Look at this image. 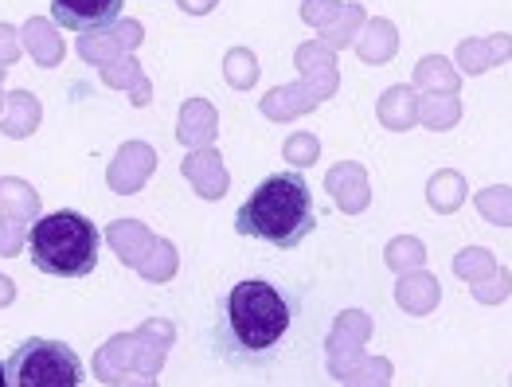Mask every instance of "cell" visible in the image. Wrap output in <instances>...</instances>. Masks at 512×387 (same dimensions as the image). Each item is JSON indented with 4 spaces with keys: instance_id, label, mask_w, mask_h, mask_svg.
Returning <instances> with one entry per match:
<instances>
[{
    "instance_id": "60d3db41",
    "label": "cell",
    "mask_w": 512,
    "mask_h": 387,
    "mask_svg": "<svg viewBox=\"0 0 512 387\" xmlns=\"http://www.w3.org/2000/svg\"><path fill=\"white\" fill-rule=\"evenodd\" d=\"M20 55V43H16V32L0 24V63H12Z\"/></svg>"
},
{
    "instance_id": "4316f807",
    "label": "cell",
    "mask_w": 512,
    "mask_h": 387,
    "mask_svg": "<svg viewBox=\"0 0 512 387\" xmlns=\"http://www.w3.org/2000/svg\"><path fill=\"white\" fill-rule=\"evenodd\" d=\"M368 24V16H364V8L360 4H352V8H344L341 20L333 24V28H325L321 32V43L329 47V51H341V47H348L352 40H360V28Z\"/></svg>"
},
{
    "instance_id": "7c38bea8",
    "label": "cell",
    "mask_w": 512,
    "mask_h": 387,
    "mask_svg": "<svg viewBox=\"0 0 512 387\" xmlns=\"http://www.w3.org/2000/svg\"><path fill=\"white\" fill-rule=\"evenodd\" d=\"M215 129H219V118H215L212 102L188 98L184 110H180V141H184L188 149H212Z\"/></svg>"
},
{
    "instance_id": "8fae6325",
    "label": "cell",
    "mask_w": 512,
    "mask_h": 387,
    "mask_svg": "<svg viewBox=\"0 0 512 387\" xmlns=\"http://www.w3.org/2000/svg\"><path fill=\"white\" fill-rule=\"evenodd\" d=\"M376 118H380V126L391 129V133H407V129L419 122V90L407 83L384 90V98H380V106H376Z\"/></svg>"
},
{
    "instance_id": "2e32d148",
    "label": "cell",
    "mask_w": 512,
    "mask_h": 387,
    "mask_svg": "<svg viewBox=\"0 0 512 387\" xmlns=\"http://www.w3.org/2000/svg\"><path fill=\"white\" fill-rule=\"evenodd\" d=\"M258 106H262V114H266L270 122H290V118L309 114L317 102L309 98V90H305V86L294 83V86H274V90H266V98H262Z\"/></svg>"
},
{
    "instance_id": "603a6c76",
    "label": "cell",
    "mask_w": 512,
    "mask_h": 387,
    "mask_svg": "<svg viewBox=\"0 0 512 387\" xmlns=\"http://www.w3.org/2000/svg\"><path fill=\"white\" fill-rule=\"evenodd\" d=\"M384 262L395 270V274L423 270V262H427V247H423V239H415V235H399V239H391V243L384 247Z\"/></svg>"
},
{
    "instance_id": "7dc6e473",
    "label": "cell",
    "mask_w": 512,
    "mask_h": 387,
    "mask_svg": "<svg viewBox=\"0 0 512 387\" xmlns=\"http://www.w3.org/2000/svg\"><path fill=\"white\" fill-rule=\"evenodd\" d=\"M0 387H8V368H4V360H0Z\"/></svg>"
},
{
    "instance_id": "d590c367",
    "label": "cell",
    "mask_w": 512,
    "mask_h": 387,
    "mask_svg": "<svg viewBox=\"0 0 512 387\" xmlns=\"http://www.w3.org/2000/svg\"><path fill=\"white\" fill-rule=\"evenodd\" d=\"M364 348H344V352H329V372L337 376V380H348L360 364H364Z\"/></svg>"
},
{
    "instance_id": "d6a6232c",
    "label": "cell",
    "mask_w": 512,
    "mask_h": 387,
    "mask_svg": "<svg viewBox=\"0 0 512 387\" xmlns=\"http://www.w3.org/2000/svg\"><path fill=\"white\" fill-rule=\"evenodd\" d=\"M118 47H122V43L114 40V36H102V32H86L83 40H79V55H83L86 63H110V59L118 55Z\"/></svg>"
},
{
    "instance_id": "f35d334b",
    "label": "cell",
    "mask_w": 512,
    "mask_h": 387,
    "mask_svg": "<svg viewBox=\"0 0 512 387\" xmlns=\"http://www.w3.org/2000/svg\"><path fill=\"white\" fill-rule=\"evenodd\" d=\"M141 337L161 341V344H172L176 329H172V321H165V317H153V321H145V325H141Z\"/></svg>"
},
{
    "instance_id": "7a4b0ae2",
    "label": "cell",
    "mask_w": 512,
    "mask_h": 387,
    "mask_svg": "<svg viewBox=\"0 0 512 387\" xmlns=\"http://www.w3.org/2000/svg\"><path fill=\"white\" fill-rule=\"evenodd\" d=\"M102 231L83 212H51L32 219L28 227V255L32 266L47 278H86L98 266Z\"/></svg>"
},
{
    "instance_id": "bcb514c9",
    "label": "cell",
    "mask_w": 512,
    "mask_h": 387,
    "mask_svg": "<svg viewBox=\"0 0 512 387\" xmlns=\"http://www.w3.org/2000/svg\"><path fill=\"white\" fill-rule=\"evenodd\" d=\"M16 298V290H12V282L8 278H0V305H8V301Z\"/></svg>"
},
{
    "instance_id": "f1b7e54d",
    "label": "cell",
    "mask_w": 512,
    "mask_h": 387,
    "mask_svg": "<svg viewBox=\"0 0 512 387\" xmlns=\"http://www.w3.org/2000/svg\"><path fill=\"white\" fill-rule=\"evenodd\" d=\"M454 67L462 71V75H485V71H493V59H489V40H470L458 43V55H454Z\"/></svg>"
},
{
    "instance_id": "5bb4252c",
    "label": "cell",
    "mask_w": 512,
    "mask_h": 387,
    "mask_svg": "<svg viewBox=\"0 0 512 387\" xmlns=\"http://www.w3.org/2000/svg\"><path fill=\"white\" fill-rule=\"evenodd\" d=\"M470 200V184L458 169H438L427 180V204L438 215H454Z\"/></svg>"
},
{
    "instance_id": "ba28073f",
    "label": "cell",
    "mask_w": 512,
    "mask_h": 387,
    "mask_svg": "<svg viewBox=\"0 0 512 387\" xmlns=\"http://www.w3.org/2000/svg\"><path fill=\"white\" fill-rule=\"evenodd\" d=\"M325 188L337 196V208L348 215L364 212L372 204V188H368V172L356 161H344V165H333L329 176H325Z\"/></svg>"
},
{
    "instance_id": "d4e9b609",
    "label": "cell",
    "mask_w": 512,
    "mask_h": 387,
    "mask_svg": "<svg viewBox=\"0 0 512 387\" xmlns=\"http://www.w3.org/2000/svg\"><path fill=\"white\" fill-rule=\"evenodd\" d=\"M223 79L235 86V90H251V86L258 83L255 51H247V47H231V51L223 55Z\"/></svg>"
},
{
    "instance_id": "cb8c5ba5",
    "label": "cell",
    "mask_w": 512,
    "mask_h": 387,
    "mask_svg": "<svg viewBox=\"0 0 512 387\" xmlns=\"http://www.w3.org/2000/svg\"><path fill=\"white\" fill-rule=\"evenodd\" d=\"M24 40H28V51L36 55L40 67H55V63L63 59V43H59L55 28H51L47 20H32V24L24 28Z\"/></svg>"
},
{
    "instance_id": "83f0119b",
    "label": "cell",
    "mask_w": 512,
    "mask_h": 387,
    "mask_svg": "<svg viewBox=\"0 0 512 387\" xmlns=\"http://www.w3.org/2000/svg\"><path fill=\"white\" fill-rule=\"evenodd\" d=\"M137 270L149 282H169L172 274H176V247H172L169 239H153L149 255L137 262Z\"/></svg>"
},
{
    "instance_id": "30bf717a",
    "label": "cell",
    "mask_w": 512,
    "mask_h": 387,
    "mask_svg": "<svg viewBox=\"0 0 512 387\" xmlns=\"http://www.w3.org/2000/svg\"><path fill=\"white\" fill-rule=\"evenodd\" d=\"M184 176L196 184V192L204 200H219L227 192V184H231L227 180V165H223V157L215 149H192L188 161H184Z\"/></svg>"
},
{
    "instance_id": "c3c4849f",
    "label": "cell",
    "mask_w": 512,
    "mask_h": 387,
    "mask_svg": "<svg viewBox=\"0 0 512 387\" xmlns=\"http://www.w3.org/2000/svg\"><path fill=\"white\" fill-rule=\"evenodd\" d=\"M0 102H4V98H0Z\"/></svg>"
},
{
    "instance_id": "681fc988",
    "label": "cell",
    "mask_w": 512,
    "mask_h": 387,
    "mask_svg": "<svg viewBox=\"0 0 512 387\" xmlns=\"http://www.w3.org/2000/svg\"><path fill=\"white\" fill-rule=\"evenodd\" d=\"M509 387H512V384H509Z\"/></svg>"
},
{
    "instance_id": "44dd1931",
    "label": "cell",
    "mask_w": 512,
    "mask_h": 387,
    "mask_svg": "<svg viewBox=\"0 0 512 387\" xmlns=\"http://www.w3.org/2000/svg\"><path fill=\"white\" fill-rule=\"evenodd\" d=\"M4 102H8V114H4L0 129H4L8 137H28V133L36 129V122H40V102H36L28 90L8 94Z\"/></svg>"
},
{
    "instance_id": "836d02e7",
    "label": "cell",
    "mask_w": 512,
    "mask_h": 387,
    "mask_svg": "<svg viewBox=\"0 0 512 387\" xmlns=\"http://www.w3.org/2000/svg\"><path fill=\"white\" fill-rule=\"evenodd\" d=\"M102 79H106L110 86H122V90H129V94H133L137 86L145 83V79H141V67H137V59H122V63H110V67L102 71Z\"/></svg>"
},
{
    "instance_id": "52a82bcc",
    "label": "cell",
    "mask_w": 512,
    "mask_h": 387,
    "mask_svg": "<svg viewBox=\"0 0 512 387\" xmlns=\"http://www.w3.org/2000/svg\"><path fill=\"white\" fill-rule=\"evenodd\" d=\"M153 165H157V153L145 145V141H129L118 149L114 165H110V188L122 192V196H133L145 188V180L153 176Z\"/></svg>"
},
{
    "instance_id": "484cf974",
    "label": "cell",
    "mask_w": 512,
    "mask_h": 387,
    "mask_svg": "<svg viewBox=\"0 0 512 387\" xmlns=\"http://www.w3.org/2000/svg\"><path fill=\"white\" fill-rule=\"evenodd\" d=\"M501 262L493 258V251L489 247H466V251H458L454 255V274L462 278V282H481V278H489L493 270H497Z\"/></svg>"
},
{
    "instance_id": "e0dca14e",
    "label": "cell",
    "mask_w": 512,
    "mask_h": 387,
    "mask_svg": "<svg viewBox=\"0 0 512 387\" xmlns=\"http://www.w3.org/2000/svg\"><path fill=\"white\" fill-rule=\"evenodd\" d=\"M106 239H110V247L122 255L126 266H137L141 258L149 255V247H153L149 227H145V223H137V219H118V223H110Z\"/></svg>"
},
{
    "instance_id": "9a60e30c",
    "label": "cell",
    "mask_w": 512,
    "mask_h": 387,
    "mask_svg": "<svg viewBox=\"0 0 512 387\" xmlns=\"http://www.w3.org/2000/svg\"><path fill=\"white\" fill-rule=\"evenodd\" d=\"M356 51L364 63H391L395 51H399V28L391 20H368L360 28V40H356Z\"/></svg>"
},
{
    "instance_id": "b9f144b4",
    "label": "cell",
    "mask_w": 512,
    "mask_h": 387,
    "mask_svg": "<svg viewBox=\"0 0 512 387\" xmlns=\"http://www.w3.org/2000/svg\"><path fill=\"white\" fill-rule=\"evenodd\" d=\"M12 251H20V231H12V223L8 227L0 223V255H12Z\"/></svg>"
},
{
    "instance_id": "9c48e42d",
    "label": "cell",
    "mask_w": 512,
    "mask_h": 387,
    "mask_svg": "<svg viewBox=\"0 0 512 387\" xmlns=\"http://www.w3.org/2000/svg\"><path fill=\"white\" fill-rule=\"evenodd\" d=\"M395 301H399L403 313L427 317V313L438 309V301H442V286H438V278H434L430 270H411V274H399V282H395Z\"/></svg>"
},
{
    "instance_id": "5b68a950",
    "label": "cell",
    "mask_w": 512,
    "mask_h": 387,
    "mask_svg": "<svg viewBox=\"0 0 512 387\" xmlns=\"http://www.w3.org/2000/svg\"><path fill=\"white\" fill-rule=\"evenodd\" d=\"M126 0H51V16L55 24L71 28V32H106L110 24H118Z\"/></svg>"
},
{
    "instance_id": "4fadbf2b",
    "label": "cell",
    "mask_w": 512,
    "mask_h": 387,
    "mask_svg": "<svg viewBox=\"0 0 512 387\" xmlns=\"http://www.w3.org/2000/svg\"><path fill=\"white\" fill-rule=\"evenodd\" d=\"M415 90L423 94H458L462 90V71L446 55H423L415 63Z\"/></svg>"
},
{
    "instance_id": "7bdbcfd3",
    "label": "cell",
    "mask_w": 512,
    "mask_h": 387,
    "mask_svg": "<svg viewBox=\"0 0 512 387\" xmlns=\"http://www.w3.org/2000/svg\"><path fill=\"white\" fill-rule=\"evenodd\" d=\"M114 387H157V384H153V376H145V372H137V368H133V372H122Z\"/></svg>"
},
{
    "instance_id": "f546056e",
    "label": "cell",
    "mask_w": 512,
    "mask_h": 387,
    "mask_svg": "<svg viewBox=\"0 0 512 387\" xmlns=\"http://www.w3.org/2000/svg\"><path fill=\"white\" fill-rule=\"evenodd\" d=\"M470 294L477 305H501V301H509V294H512V274L505 270V266H497L489 278L473 282Z\"/></svg>"
},
{
    "instance_id": "8d00e7d4",
    "label": "cell",
    "mask_w": 512,
    "mask_h": 387,
    "mask_svg": "<svg viewBox=\"0 0 512 387\" xmlns=\"http://www.w3.org/2000/svg\"><path fill=\"white\" fill-rule=\"evenodd\" d=\"M352 376H368V380H391V360H384V356H364V364H360ZM352 376H348V380H352Z\"/></svg>"
},
{
    "instance_id": "74e56055",
    "label": "cell",
    "mask_w": 512,
    "mask_h": 387,
    "mask_svg": "<svg viewBox=\"0 0 512 387\" xmlns=\"http://www.w3.org/2000/svg\"><path fill=\"white\" fill-rule=\"evenodd\" d=\"M485 40H489V59H493V67L509 63L512 59V36L509 32H493V36H485Z\"/></svg>"
},
{
    "instance_id": "d6986e66",
    "label": "cell",
    "mask_w": 512,
    "mask_h": 387,
    "mask_svg": "<svg viewBox=\"0 0 512 387\" xmlns=\"http://www.w3.org/2000/svg\"><path fill=\"white\" fill-rule=\"evenodd\" d=\"M372 337V317L368 313H360V309H344L341 317L333 321V333H329V341L325 348L329 352H344V348H364Z\"/></svg>"
},
{
    "instance_id": "8992f818",
    "label": "cell",
    "mask_w": 512,
    "mask_h": 387,
    "mask_svg": "<svg viewBox=\"0 0 512 387\" xmlns=\"http://www.w3.org/2000/svg\"><path fill=\"white\" fill-rule=\"evenodd\" d=\"M298 71H301V86L309 90V98H313V102L333 98V94H337V86H341L337 59H333V51H329L321 40L301 43L298 47Z\"/></svg>"
},
{
    "instance_id": "6da1fadb",
    "label": "cell",
    "mask_w": 512,
    "mask_h": 387,
    "mask_svg": "<svg viewBox=\"0 0 512 387\" xmlns=\"http://www.w3.org/2000/svg\"><path fill=\"white\" fill-rule=\"evenodd\" d=\"M317 227L313 192L301 172H274L247 196V204L235 212V231L247 239H262L278 251L301 247Z\"/></svg>"
},
{
    "instance_id": "3957f363",
    "label": "cell",
    "mask_w": 512,
    "mask_h": 387,
    "mask_svg": "<svg viewBox=\"0 0 512 387\" xmlns=\"http://www.w3.org/2000/svg\"><path fill=\"white\" fill-rule=\"evenodd\" d=\"M223 321H227L231 341L243 352H270L290 333V301L282 298L270 282L247 278V282L227 290Z\"/></svg>"
},
{
    "instance_id": "4dcf8cb0",
    "label": "cell",
    "mask_w": 512,
    "mask_h": 387,
    "mask_svg": "<svg viewBox=\"0 0 512 387\" xmlns=\"http://www.w3.org/2000/svg\"><path fill=\"white\" fill-rule=\"evenodd\" d=\"M282 153H286L290 165L309 169V165H317V157H321V141H317V133H290V141H286Z\"/></svg>"
},
{
    "instance_id": "277c9868",
    "label": "cell",
    "mask_w": 512,
    "mask_h": 387,
    "mask_svg": "<svg viewBox=\"0 0 512 387\" xmlns=\"http://www.w3.org/2000/svg\"><path fill=\"white\" fill-rule=\"evenodd\" d=\"M8 387H83L86 368L71 352V344L47 341V337H28L20 341L8 360Z\"/></svg>"
},
{
    "instance_id": "ffe728a7",
    "label": "cell",
    "mask_w": 512,
    "mask_h": 387,
    "mask_svg": "<svg viewBox=\"0 0 512 387\" xmlns=\"http://www.w3.org/2000/svg\"><path fill=\"white\" fill-rule=\"evenodd\" d=\"M462 122V102L458 94H419V126L427 129H454Z\"/></svg>"
},
{
    "instance_id": "e575fe53",
    "label": "cell",
    "mask_w": 512,
    "mask_h": 387,
    "mask_svg": "<svg viewBox=\"0 0 512 387\" xmlns=\"http://www.w3.org/2000/svg\"><path fill=\"white\" fill-rule=\"evenodd\" d=\"M0 200H12L16 212L28 215V219L36 215V196H32V188L20 184V180H0Z\"/></svg>"
},
{
    "instance_id": "1f68e13d",
    "label": "cell",
    "mask_w": 512,
    "mask_h": 387,
    "mask_svg": "<svg viewBox=\"0 0 512 387\" xmlns=\"http://www.w3.org/2000/svg\"><path fill=\"white\" fill-rule=\"evenodd\" d=\"M344 8H348V4H341V0H305V4H301V20L325 32V28H333V24L341 20Z\"/></svg>"
},
{
    "instance_id": "f6af8a7d",
    "label": "cell",
    "mask_w": 512,
    "mask_h": 387,
    "mask_svg": "<svg viewBox=\"0 0 512 387\" xmlns=\"http://www.w3.org/2000/svg\"><path fill=\"white\" fill-rule=\"evenodd\" d=\"M344 387H391V380H368V376H352V380H344Z\"/></svg>"
},
{
    "instance_id": "ac0fdd59",
    "label": "cell",
    "mask_w": 512,
    "mask_h": 387,
    "mask_svg": "<svg viewBox=\"0 0 512 387\" xmlns=\"http://www.w3.org/2000/svg\"><path fill=\"white\" fill-rule=\"evenodd\" d=\"M133 356H137V337H114L106 348H98L94 356V372L102 384H118V376L133 368Z\"/></svg>"
},
{
    "instance_id": "ee69618b",
    "label": "cell",
    "mask_w": 512,
    "mask_h": 387,
    "mask_svg": "<svg viewBox=\"0 0 512 387\" xmlns=\"http://www.w3.org/2000/svg\"><path fill=\"white\" fill-rule=\"evenodd\" d=\"M176 4H180L188 16H208L215 8V0H176Z\"/></svg>"
},
{
    "instance_id": "7402d4cb",
    "label": "cell",
    "mask_w": 512,
    "mask_h": 387,
    "mask_svg": "<svg viewBox=\"0 0 512 387\" xmlns=\"http://www.w3.org/2000/svg\"><path fill=\"white\" fill-rule=\"evenodd\" d=\"M473 204H477V215H481L485 223H493V227H512V188L509 184H489V188H481V192L473 196Z\"/></svg>"
},
{
    "instance_id": "ab89813d",
    "label": "cell",
    "mask_w": 512,
    "mask_h": 387,
    "mask_svg": "<svg viewBox=\"0 0 512 387\" xmlns=\"http://www.w3.org/2000/svg\"><path fill=\"white\" fill-rule=\"evenodd\" d=\"M141 36H145V28L137 20H118V28H114V40L122 43V47H137Z\"/></svg>"
}]
</instances>
